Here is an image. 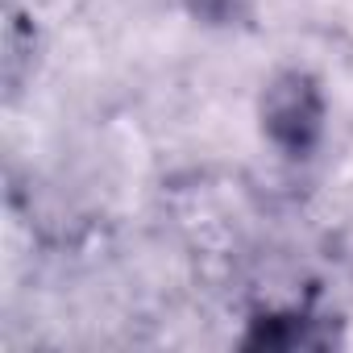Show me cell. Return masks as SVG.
Here are the masks:
<instances>
[{"label": "cell", "mask_w": 353, "mask_h": 353, "mask_svg": "<svg viewBox=\"0 0 353 353\" xmlns=\"http://www.w3.org/2000/svg\"><path fill=\"white\" fill-rule=\"evenodd\" d=\"M258 121H262L266 141L283 158L307 162L320 150L324 125H328V100H324L320 79L303 67H287V71L270 75V83L262 88V100H258Z\"/></svg>", "instance_id": "6da1fadb"}, {"label": "cell", "mask_w": 353, "mask_h": 353, "mask_svg": "<svg viewBox=\"0 0 353 353\" xmlns=\"http://www.w3.org/2000/svg\"><path fill=\"white\" fill-rule=\"evenodd\" d=\"M241 349H279V353H328L345 345V328L336 316L307 312V307H270L258 312L241 341Z\"/></svg>", "instance_id": "7a4b0ae2"}, {"label": "cell", "mask_w": 353, "mask_h": 353, "mask_svg": "<svg viewBox=\"0 0 353 353\" xmlns=\"http://www.w3.org/2000/svg\"><path fill=\"white\" fill-rule=\"evenodd\" d=\"M179 5L204 26H237L250 17V0H179Z\"/></svg>", "instance_id": "3957f363"}]
</instances>
